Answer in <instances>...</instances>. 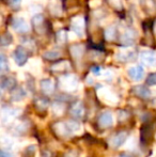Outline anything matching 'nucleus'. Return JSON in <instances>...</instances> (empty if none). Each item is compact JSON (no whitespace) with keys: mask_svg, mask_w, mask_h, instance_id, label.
Masks as SVG:
<instances>
[{"mask_svg":"<svg viewBox=\"0 0 156 157\" xmlns=\"http://www.w3.org/2000/svg\"><path fill=\"white\" fill-rule=\"evenodd\" d=\"M142 62L146 65L150 66V67H154L156 66V52L153 50H144L140 55Z\"/></svg>","mask_w":156,"mask_h":157,"instance_id":"f257e3e1","label":"nucleus"},{"mask_svg":"<svg viewBox=\"0 0 156 157\" xmlns=\"http://www.w3.org/2000/svg\"><path fill=\"white\" fill-rule=\"evenodd\" d=\"M14 59L15 62L18 64L19 66H23L24 64H26L28 60V54L25 48L21 47V46H18L14 52Z\"/></svg>","mask_w":156,"mask_h":157,"instance_id":"f03ea898","label":"nucleus"},{"mask_svg":"<svg viewBox=\"0 0 156 157\" xmlns=\"http://www.w3.org/2000/svg\"><path fill=\"white\" fill-rule=\"evenodd\" d=\"M12 26L14 28L15 31H17L18 33H26L29 30V26L26 23V21L21 17H17L14 21H12Z\"/></svg>","mask_w":156,"mask_h":157,"instance_id":"7ed1b4c3","label":"nucleus"},{"mask_svg":"<svg viewBox=\"0 0 156 157\" xmlns=\"http://www.w3.org/2000/svg\"><path fill=\"white\" fill-rule=\"evenodd\" d=\"M135 36H136V33L134 30H127L126 32H124L120 36V43L123 46H131L134 43Z\"/></svg>","mask_w":156,"mask_h":157,"instance_id":"20e7f679","label":"nucleus"},{"mask_svg":"<svg viewBox=\"0 0 156 157\" xmlns=\"http://www.w3.org/2000/svg\"><path fill=\"white\" fill-rule=\"evenodd\" d=\"M133 91L138 97H140V98H142V99H149L151 97L150 89L146 88V86H142V85L136 86V87H134Z\"/></svg>","mask_w":156,"mask_h":157,"instance_id":"39448f33","label":"nucleus"},{"mask_svg":"<svg viewBox=\"0 0 156 157\" xmlns=\"http://www.w3.org/2000/svg\"><path fill=\"white\" fill-rule=\"evenodd\" d=\"M32 25H33V28L36 30L38 32H43V28L45 27V18H44L43 15L41 14H36L32 17L31 19Z\"/></svg>","mask_w":156,"mask_h":157,"instance_id":"423d86ee","label":"nucleus"},{"mask_svg":"<svg viewBox=\"0 0 156 157\" xmlns=\"http://www.w3.org/2000/svg\"><path fill=\"white\" fill-rule=\"evenodd\" d=\"M143 75L144 72L141 66H135V67H131L128 70V76L135 81L141 80L143 78Z\"/></svg>","mask_w":156,"mask_h":157,"instance_id":"0eeeda50","label":"nucleus"},{"mask_svg":"<svg viewBox=\"0 0 156 157\" xmlns=\"http://www.w3.org/2000/svg\"><path fill=\"white\" fill-rule=\"evenodd\" d=\"M98 123L102 127L108 128L112 125V116L109 112H105V113L101 114L100 119H98Z\"/></svg>","mask_w":156,"mask_h":157,"instance_id":"6e6552de","label":"nucleus"},{"mask_svg":"<svg viewBox=\"0 0 156 157\" xmlns=\"http://www.w3.org/2000/svg\"><path fill=\"white\" fill-rule=\"evenodd\" d=\"M126 139H127V132H118L112 138V145L115 147H121V145H123V143L126 141Z\"/></svg>","mask_w":156,"mask_h":157,"instance_id":"1a4fd4ad","label":"nucleus"},{"mask_svg":"<svg viewBox=\"0 0 156 157\" xmlns=\"http://www.w3.org/2000/svg\"><path fill=\"white\" fill-rule=\"evenodd\" d=\"M1 88L3 90H13L16 88V81L12 77H3L1 80Z\"/></svg>","mask_w":156,"mask_h":157,"instance_id":"9d476101","label":"nucleus"},{"mask_svg":"<svg viewBox=\"0 0 156 157\" xmlns=\"http://www.w3.org/2000/svg\"><path fill=\"white\" fill-rule=\"evenodd\" d=\"M41 88H42V91L45 94H50L54 92L55 86L54 82L50 79H43L41 81Z\"/></svg>","mask_w":156,"mask_h":157,"instance_id":"9b49d317","label":"nucleus"},{"mask_svg":"<svg viewBox=\"0 0 156 157\" xmlns=\"http://www.w3.org/2000/svg\"><path fill=\"white\" fill-rule=\"evenodd\" d=\"M142 8L146 11L148 13L155 12L156 10V0H140Z\"/></svg>","mask_w":156,"mask_h":157,"instance_id":"f8f14e48","label":"nucleus"},{"mask_svg":"<svg viewBox=\"0 0 156 157\" xmlns=\"http://www.w3.org/2000/svg\"><path fill=\"white\" fill-rule=\"evenodd\" d=\"M83 111H85V108H83V105L81 103L75 104L73 107L71 108V113L73 114L76 118H81L83 114Z\"/></svg>","mask_w":156,"mask_h":157,"instance_id":"ddd939ff","label":"nucleus"},{"mask_svg":"<svg viewBox=\"0 0 156 157\" xmlns=\"http://www.w3.org/2000/svg\"><path fill=\"white\" fill-rule=\"evenodd\" d=\"M26 96V92L21 88H15L12 91V99L15 101H19Z\"/></svg>","mask_w":156,"mask_h":157,"instance_id":"4468645a","label":"nucleus"},{"mask_svg":"<svg viewBox=\"0 0 156 157\" xmlns=\"http://www.w3.org/2000/svg\"><path fill=\"white\" fill-rule=\"evenodd\" d=\"M43 57L45 59H47V60L54 61V60H57V59L60 58V52H57V50H49V52H45Z\"/></svg>","mask_w":156,"mask_h":157,"instance_id":"2eb2a0df","label":"nucleus"},{"mask_svg":"<svg viewBox=\"0 0 156 157\" xmlns=\"http://www.w3.org/2000/svg\"><path fill=\"white\" fill-rule=\"evenodd\" d=\"M12 41H13L12 35H11L9 32H6V33H3V34H2L0 43H1L2 46H8V45H10V44L12 43Z\"/></svg>","mask_w":156,"mask_h":157,"instance_id":"dca6fc26","label":"nucleus"},{"mask_svg":"<svg viewBox=\"0 0 156 157\" xmlns=\"http://www.w3.org/2000/svg\"><path fill=\"white\" fill-rule=\"evenodd\" d=\"M117 29L115 27H110L106 30L105 32V35H106V39L107 40H115L117 37Z\"/></svg>","mask_w":156,"mask_h":157,"instance_id":"f3484780","label":"nucleus"},{"mask_svg":"<svg viewBox=\"0 0 156 157\" xmlns=\"http://www.w3.org/2000/svg\"><path fill=\"white\" fill-rule=\"evenodd\" d=\"M71 52L73 54V56L80 57L83 54V47L81 45H74L71 47Z\"/></svg>","mask_w":156,"mask_h":157,"instance_id":"a211bd4d","label":"nucleus"},{"mask_svg":"<svg viewBox=\"0 0 156 157\" xmlns=\"http://www.w3.org/2000/svg\"><path fill=\"white\" fill-rule=\"evenodd\" d=\"M67 126V128L70 129V132H76V130H78L79 128H80V124H79L78 122H76V121H70V122L65 123Z\"/></svg>","mask_w":156,"mask_h":157,"instance_id":"6ab92c4d","label":"nucleus"},{"mask_svg":"<svg viewBox=\"0 0 156 157\" xmlns=\"http://www.w3.org/2000/svg\"><path fill=\"white\" fill-rule=\"evenodd\" d=\"M47 105H48V101H47V99H45V98H38L36 101V106L39 107L41 110L45 109V108L47 107Z\"/></svg>","mask_w":156,"mask_h":157,"instance_id":"aec40b11","label":"nucleus"},{"mask_svg":"<svg viewBox=\"0 0 156 157\" xmlns=\"http://www.w3.org/2000/svg\"><path fill=\"white\" fill-rule=\"evenodd\" d=\"M146 82L148 86H156V73H152L149 75Z\"/></svg>","mask_w":156,"mask_h":157,"instance_id":"412c9836","label":"nucleus"},{"mask_svg":"<svg viewBox=\"0 0 156 157\" xmlns=\"http://www.w3.org/2000/svg\"><path fill=\"white\" fill-rule=\"evenodd\" d=\"M57 40H58L59 43H64L67 41V32L63 31V30L59 31L58 34H57Z\"/></svg>","mask_w":156,"mask_h":157,"instance_id":"4be33fe9","label":"nucleus"},{"mask_svg":"<svg viewBox=\"0 0 156 157\" xmlns=\"http://www.w3.org/2000/svg\"><path fill=\"white\" fill-rule=\"evenodd\" d=\"M0 66H1V71L2 72H6V70L9 68V64L6 63V59L4 57V55H1V58H0Z\"/></svg>","mask_w":156,"mask_h":157,"instance_id":"5701e85b","label":"nucleus"},{"mask_svg":"<svg viewBox=\"0 0 156 157\" xmlns=\"http://www.w3.org/2000/svg\"><path fill=\"white\" fill-rule=\"evenodd\" d=\"M21 2V0H8L9 6H10L12 9H14V10H16V9L19 8Z\"/></svg>","mask_w":156,"mask_h":157,"instance_id":"b1692460","label":"nucleus"},{"mask_svg":"<svg viewBox=\"0 0 156 157\" xmlns=\"http://www.w3.org/2000/svg\"><path fill=\"white\" fill-rule=\"evenodd\" d=\"M110 4L113 6V8H118V9H120L121 6H122L121 0H110Z\"/></svg>","mask_w":156,"mask_h":157,"instance_id":"393cba45","label":"nucleus"},{"mask_svg":"<svg viewBox=\"0 0 156 157\" xmlns=\"http://www.w3.org/2000/svg\"><path fill=\"white\" fill-rule=\"evenodd\" d=\"M0 157H12V156H11V154H9L8 152H4L3 150H1V152H0Z\"/></svg>","mask_w":156,"mask_h":157,"instance_id":"a878e982","label":"nucleus"},{"mask_svg":"<svg viewBox=\"0 0 156 157\" xmlns=\"http://www.w3.org/2000/svg\"><path fill=\"white\" fill-rule=\"evenodd\" d=\"M92 72H93V74H95V75H100V67L95 66V67L92 68Z\"/></svg>","mask_w":156,"mask_h":157,"instance_id":"bb28decb","label":"nucleus"},{"mask_svg":"<svg viewBox=\"0 0 156 157\" xmlns=\"http://www.w3.org/2000/svg\"><path fill=\"white\" fill-rule=\"evenodd\" d=\"M42 157H50L49 152H47V151H44L43 153H42Z\"/></svg>","mask_w":156,"mask_h":157,"instance_id":"cd10ccee","label":"nucleus"},{"mask_svg":"<svg viewBox=\"0 0 156 157\" xmlns=\"http://www.w3.org/2000/svg\"><path fill=\"white\" fill-rule=\"evenodd\" d=\"M120 157H131V156H128V155H125V154H122V155H120Z\"/></svg>","mask_w":156,"mask_h":157,"instance_id":"c85d7f7f","label":"nucleus"}]
</instances>
